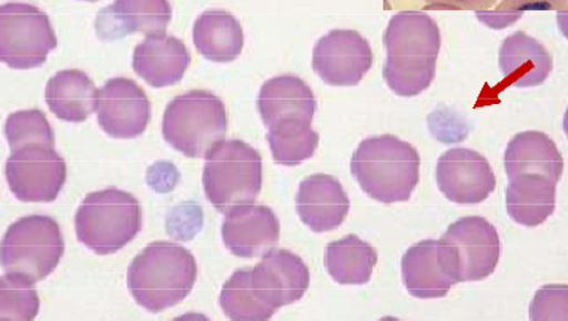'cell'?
<instances>
[{
  "label": "cell",
  "mask_w": 568,
  "mask_h": 321,
  "mask_svg": "<svg viewBox=\"0 0 568 321\" xmlns=\"http://www.w3.org/2000/svg\"><path fill=\"white\" fill-rule=\"evenodd\" d=\"M440 29L430 15L403 11L389 20L384 34L387 62L384 80L400 97H415L428 90L436 75Z\"/></svg>",
  "instance_id": "obj_1"
},
{
  "label": "cell",
  "mask_w": 568,
  "mask_h": 321,
  "mask_svg": "<svg viewBox=\"0 0 568 321\" xmlns=\"http://www.w3.org/2000/svg\"><path fill=\"white\" fill-rule=\"evenodd\" d=\"M197 263L185 247L155 241L133 259L128 288L134 301L153 314L184 301L196 284Z\"/></svg>",
  "instance_id": "obj_2"
},
{
  "label": "cell",
  "mask_w": 568,
  "mask_h": 321,
  "mask_svg": "<svg viewBox=\"0 0 568 321\" xmlns=\"http://www.w3.org/2000/svg\"><path fill=\"white\" fill-rule=\"evenodd\" d=\"M418 151L392 134L368 137L351 159V173L368 197L383 204L407 201L419 182Z\"/></svg>",
  "instance_id": "obj_3"
},
{
  "label": "cell",
  "mask_w": 568,
  "mask_h": 321,
  "mask_svg": "<svg viewBox=\"0 0 568 321\" xmlns=\"http://www.w3.org/2000/svg\"><path fill=\"white\" fill-rule=\"evenodd\" d=\"M223 100L205 90H192L173 99L163 116V137L189 158H206L227 133Z\"/></svg>",
  "instance_id": "obj_4"
},
{
  "label": "cell",
  "mask_w": 568,
  "mask_h": 321,
  "mask_svg": "<svg viewBox=\"0 0 568 321\" xmlns=\"http://www.w3.org/2000/svg\"><path fill=\"white\" fill-rule=\"evenodd\" d=\"M141 228V204L132 194L116 188L87 195L75 215L78 241L101 256L123 249Z\"/></svg>",
  "instance_id": "obj_5"
},
{
  "label": "cell",
  "mask_w": 568,
  "mask_h": 321,
  "mask_svg": "<svg viewBox=\"0 0 568 321\" xmlns=\"http://www.w3.org/2000/svg\"><path fill=\"white\" fill-rule=\"evenodd\" d=\"M263 186L262 155L242 141H224L206 156L203 188L221 213L254 204Z\"/></svg>",
  "instance_id": "obj_6"
},
{
  "label": "cell",
  "mask_w": 568,
  "mask_h": 321,
  "mask_svg": "<svg viewBox=\"0 0 568 321\" xmlns=\"http://www.w3.org/2000/svg\"><path fill=\"white\" fill-rule=\"evenodd\" d=\"M64 255V238L50 216H26L12 224L2 240V267L33 283L53 275Z\"/></svg>",
  "instance_id": "obj_7"
},
{
  "label": "cell",
  "mask_w": 568,
  "mask_h": 321,
  "mask_svg": "<svg viewBox=\"0 0 568 321\" xmlns=\"http://www.w3.org/2000/svg\"><path fill=\"white\" fill-rule=\"evenodd\" d=\"M442 259L455 283L488 279L501 255L500 236L487 219L470 216L450 225L439 241Z\"/></svg>",
  "instance_id": "obj_8"
},
{
  "label": "cell",
  "mask_w": 568,
  "mask_h": 321,
  "mask_svg": "<svg viewBox=\"0 0 568 321\" xmlns=\"http://www.w3.org/2000/svg\"><path fill=\"white\" fill-rule=\"evenodd\" d=\"M58 43L49 15L38 7L11 2L0 8V59L11 69L42 66Z\"/></svg>",
  "instance_id": "obj_9"
},
{
  "label": "cell",
  "mask_w": 568,
  "mask_h": 321,
  "mask_svg": "<svg viewBox=\"0 0 568 321\" xmlns=\"http://www.w3.org/2000/svg\"><path fill=\"white\" fill-rule=\"evenodd\" d=\"M6 176L11 193L20 201L53 203L67 184V161L54 147H21L8 158Z\"/></svg>",
  "instance_id": "obj_10"
},
{
  "label": "cell",
  "mask_w": 568,
  "mask_h": 321,
  "mask_svg": "<svg viewBox=\"0 0 568 321\" xmlns=\"http://www.w3.org/2000/svg\"><path fill=\"white\" fill-rule=\"evenodd\" d=\"M373 64V52L366 38L355 30H332L315 43L312 68L332 86H355Z\"/></svg>",
  "instance_id": "obj_11"
},
{
  "label": "cell",
  "mask_w": 568,
  "mask_h": 321,
  "mask_svg": "<svg viewBox=\"0 0 568 321\" xmlns=\"http://www.w3.org/2000/svg\"><path fill=\"white\" fill-rule=\"evenodd\" d=\"M440 193L449 201L475 206L496 189V176L488 159L466 147H454L440 156L436 167Z\"/></svg>",
  "instance_id": "obj_12"
},
{
  "label": "cell",
  "mask_w": 568,
  "mask_h": 321,
  "mask_svg": "<svg viewBox=\"0 0 568 321\" xmlns=\"http://www.w3.org/2000/svg\"><path fill=\"white\" fill-rule=\"evenodd\" d=\"M150 118V99L133 80L112 77L99 90L98 121L108 136L139 137L149 127Z\"/></svg>",
  "instance_id": "obj_13"
},
{
  "label": "cell",
  "mask_w": 568,
  "mask_h": 321,
  "mask_svg": "<svg viewBox=\"0 0 568 321\" xmlns=\"http://www.w3.org/2000/svg\"><path fill=\"white\" fill-rule=\"evenodd\" d=\"M251 279L258 298L268 307H281L301 301L310 288V268L301 256L285 249L268 250L262 262L251 270Z\"/></svg>",
  "instance_id": "obj_14"
},
{
  "label": "cell",
  "mask_w": 568,
  "mask_h": 321,
  "mask_svg": "<svg viewBox=\"0 0 568 321\" xmlns=\"http://www.w3.org/2000/svg\"><path fill=\"white\" fill-rule=\"evenodd\" d=\"M221 236L234 256L260 258L280 242L281 225L272 208L245 204L225 215Z\"/></svg>",
  "instance_id": "obj_15"
},
{
  "label": "cell",
  "mask_w": 568,
  "mask_h": 321,
  "mask_svg": "<svg viewBox=\"0 0 568 321\" xmlns=\"http://www.w3.org/2000/svg\"><path fill=\"white\" fill-rule=\"evenodd\" d=\"M171 19L172 8L166 0H116L99 11L97 30L103 41H115L132 33L163 37Z\"/></svg>",
  "instance_id": "obj_16"
},
{
  "label": "cell",
  "mask_w": 568,
  "mask_h": 321,
  "mask_svg": "<svg viewBox=\"0 0 568 321\" xmlns=\"http://www.w3.org/2000/svg\"><path fill=\"white\" fill-rule=\"evenodd\" d=\"M296 206L302 222L312 232L335 231L349 213V198L336 177L312 175L298 186Z\"/></svg>",
  "instance_id": "obj_17"
},
{
  "label": "cell",
  "mask_w": 568,
  "mask_h": 321,
  "mask_svg": "<svg viewBox=\"0 0 568 321\" xmlns=\"http://www.w3.org/2000/svg\"><path fill=\"white\" fill-rule=\"evenodd\" d=\"M257 107L267 130L288 121L311 124L316 112V99L301 77L282 75L264 82Z\"/></svg>",
  "instance_id": "obj_18"
},
{
  "label": "cell",
  "mask_w": 568,
  "mask_h": 321,
  "mask_svg": "<svg viewBox=\"0 0 568 321\" xmlns=\"http://www.w3.org/2000/svg\"><path fill=\"white\" fill-rule=\"evenodd\" d=\"M192 63L189 48L175 37H151L133 51V71L154 89L178 84Z\"/></svg>",
  "instance_id": "obj_19"
},
{
  "label": "cell",
  "mask_w": 568,
  "mask_h": 321,
  "mask_svg": "<svg viewBox=\"0 0 568 321\" xmlns=\"http://www.w3.org/2000/svg\"><path fill=\"white\" fill-rule=\"evenodd\" d=\"M561 152L548 134L526 132L516 134L507 145L505 168L509 179L541 177L557 185L562 175Z\"/></svg>",
  "instance_id": "obj_20"
},
{
  "label": "cell",
  "mask_w": 568,
  "mask_h": 321,
  "mask_svg": "<svg viewBox=\"0 0 568 321\" xmlns=\"http://www.w3.org/2000/svg\"><path fill=\"white\" fill-rule=\"evenodd\" d=\"M402 275L407 292L416 299L445 298L455 284L436 240L409 247L402 259Z\"/></svg>",
  "instance_id": "obj_21"
},
{
  "label": "cell",
  "mask_w": 568,
  "mask_h": 321,
  "mask_svg": "<svg viewBox=\"0 0 568 321\" xmlns=\"http://www.w3.org/2000/svg\"><path fill=\"white\" fill-rule=\"evenodd\" d=\"M498 64L505 80L516 89L544 84L554 66L544 43L524 32H516L505 39L498 54Z\"/></svg>",
  "instance_id": "obj_22"
},
{
  "label": "cell",
  "mask_w": 568,
  "mask_h": 321,
  "mask_svg": "<svg viewBox=\"0 0 568 321\" xmlns=\"http://www.w3.org/2000/svg\"><path fill=\"white\" fill-rule=\"evenodd\" d=\"M45 99L59 120L80 124L98 111L99 90L85 72L64 69L47 84Z\"/></svg>",
  "instance_id": "obj_23"
},
{
  "label": "cell",
  "mask_w": 568,
  "mask_h": 321,
  "mask_svg": "<svg viewBox=\"0 0 568 321\" xmlns=\"http://www.w3.org/2000/svg\"><path fill=\"white\" fill-rule=\"evenodd\" d=\"M193 41L210 62L232 63L244 48V30L230 12L211 10L203 12L194 23Z\"/></svg>",
  "instance_id": "obj_24"
},
{
  "label": "cell",
  "mask_w": 568,
  "mask_h": 321,
  "mask_svg": "<svg viewBox=\"0 0 568 321\" xmlns=\"http://www.w3.org/2000/svg\"><path fill=\"white\" fill-rule=\"evenodd\" d=\"M557 185L541 177L511 179L506 189L507 215L516 224L536 228L555 210Z\"/></svg>",
  "instance_id": "obj_25"
},
{
  "label": "cell",
  "mask_w": 568,
  "mask_h": 321,
  "mask_svg": "<svg viewBox=\"0 0 568 321\" xmlns=\"http://www.w3.org/2000/svg\"><path fill=\"white\" fill-rule=\"evenodd\" d=\"M325 268L339 284L362 286L372 279L377 263V251L357 236L329 242L325 249Z\"/></svg>",
  "instance_id": "obj_26"
},
{
  "label": "cell",
  "mask_w": 568,
  "mask_h": 321,
  "mask_svg": "<svg viewBox=\"0 0 568 321\" xmlns=\"http://www.w3.org/2000/svg\"><path fill=\"white\" fill-rule=\"evenodd\" d=\"M220 307L233 321H266L277 311L258 298L250 268L233 272L225 281L220 294Z\"/></svg>",
  "instance_id": "obj_27"
},
{
  "label": "cell",
  "mask_w": 568,
  "mask_h": 321,
  "mask_svg": "<svg viewBox=\"0 0 568 321\" xmlns=\"http://www.w3.org/2000/svg\"><path fill=\"white\" fill-rule=\"evenodd\" d=\"M267 142L273 161L281 166L294 167L314 156L320 145V134L310 123L288 121L267 130Z\"/></svg>",
  "instance_id": "obj_28"
},
{
  "label": "cell",
  "mask_w": 568,
  "mask_h": 321,
  "mask_svg": "<svg viewBox=\"0 0 568 321\" xmlns=\"http://www.w3.org/2000/svg\"><path fill=\"white\" fill-rule=\"evenodd\" d=\"M39 297L33 281L26 276L7 272L0 280V319L30 321L39 314Z\"/></svg>",
  "instance_id": "obj_29"
},
{
  "label": "cell",
  "mask_w": 568,
  "mask_h": 321,
  "mask_svg": "<svg viewBox=\"0 0 568 321\" xmlns=\"http://www.w3.org/2000/svg\"><path fill=\"white\" fill-rule=\"evenodd\" d=\"M6 136L12 151L32 145L55 146L53 128L39 110L19 111L8 116Z\"/></svg>",
  "instance_id": "obj_30"
},
{
  "label": "cell",
  "mask_w": 568,
  "mask_h": 321,
  "mask_svg": "<svg viewBox=\"0 0 568 321\" xmlns=\"http://www.w3.org/2000/svg\"><path fill=\"white\" fill-rule=\"evenodd\" d=\"M567 286L550 284L537 292L530 307L532 321L567 320Z\"/></svg>",
  "instance_id": "obj_31"
},
{
  "label": "cell",
  "mask_w": 568,
  "mask_h": 321,
  "mask_svg": "<svg viewBox=\"0 0 568 321\" xmlns=\"http://www.w3.org/2000/svg\"><path fill=\"white\" fill-rule=\"evenodd\" d=\"M192 206H190L189 210V208H185V203L180 207H175V210L169 213L168 228L169 234H171L172 237L181 238V240H190V238L196 236L199 229H201L197 225L189 224V218H192V216L196 215L199 211L197 206H194L193 208Z\"/></svg>",
  "instance_id": "obj_32"
},
{
  "label": "cell",
  "mask_w": 568,
  "mask_h": 321,
  "mask_svg": "<svg viewBox=\"0 0 568 321\" xmlns=\"http://www.w3.org/2000/svg\"><path fill=\"white\" fill-rule=\"evenodd\" d=\"M151 188L158 190V193H169L176 186V182L180 180V172L171 163H158L149 170V177H146Z\"/></svg>",
  "instance_id": "obj_33"
}]
</instances>
